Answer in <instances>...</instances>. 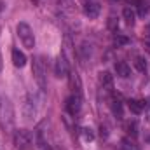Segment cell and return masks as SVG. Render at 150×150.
<instances>
[{"label": "cell", "mask_w": 150, "mask_h": 150, "mask_svg": "<svg viewBox=\"0 0 150 150\" xmlns=\"http://www.w3.org/2000/svg\"><path fill=\"white\" fill-rule=\"evenodd\" d=\"M16 32H18V37L21 40V44H23L26 49H33V47H35V37H33V32H32L30 25L19 23L18 28H16Z\"/></svg>", "instance_id": "obj_1"}, {"label": "cell", "mask_w": 150, "mask_h": 150, "mask_svg": "<svg viewBox=\"0 0 150 150\" xmlns=\"http://www.w3.org/2000/svg\"><path fill=\"white\" fill-rule=\"evenodd\" d=\"M33 143V136L28 129H18L14 133V145L18 150H28Z\"/></svg>", "instance_id": "obj_2"}, {"label": "cell", "mask_w": 150, "mask_h": 150, "mask_svg": "<svg viewBox=\"0 0 150 150\" xmlns=\"http://www.w3.org/2000/svg\"><path fill=\"white\" fill-rule=\"evenodd\" d=\"M32 70H33V75H35L37 84L42 89H45V67H44L42 58H33V67H32Z\"/></svg>", "instance_id": "obj_3"}, {"label": "cell", "mask_w": 150, "mask_h": 150, "mask_svg": "<svg viewBox=\"0 0 150 150\" xmlns=\"http://www.w3.org/2000/svg\"><path fill=\"white\" fill-rule=\"evenodd\" d=\"M80 107H82V96L80 94H72L68 96L67 100V110L70 115H77L80 112Z\"/></svg>", "instance_id": "obj_4"}, {"label": "cell", "mask_w": 150, "mask_h": 150, "mask_svg": "<svg viewBox=\"0 0 150 150\" xmlns=\"http://www.w3.org/2000/svg\"><path fill=\"white\" fill-rule=\"evenodd\" d=\"M54 75H56L58 79L68 75V61L65 59L63 54H59V56L56 58V63H54Z\"/></svg>", "instance_id": "obj_5"}, {"label": "cell", "mask_w": 150, "mask_h": 150, "mask_svg": "<svg viewBox=\"0 0 150 150\" xmlns=\"http://www.w3.org/2000/svg\"><path fill=\"white\" fill-rule=\"evenodd\" d=\"M35 112H37V108H35V100H33L32 94H28L26 100H25V105H23V115H25V120H32V117L35 115Z\"/></svg>", "instance_id": "obj_6"}, {"label": "cell", "mask_w": 150, "mask_h": 150, "mask_svg": "<svg viewBox=\"0 0 150 150\" xmlns=\"http://www.w3.org/2000/svg\"><path fill=\"white\" fill-rule=\"evenodd\" d=\"M70 89L74 91L72 94H80L82 96V82H80V77L75 72L70 74Z\"/></svg>", "instance_id": "obj_7"}, {"label": "cell", "mask_w": 150, "mask_h": 150, "mask_svg": "<svg viewBox=\"0 0 150 150\" xmlns=\"http://www.w3.org/2000/svg\"><path fill=\"white\" fill-rule=\"evenodd\" d=\"M84 14H86L87 18H91V19L98 18V14H100V5H98L96 2H87V4L84 5Z\"/></svg>", "instance_id": "obj_8"}, {"label": "cell", "mask_w": 150, "mask_h": 150, "mask_svg": "<svg viewBox=\"0 0 150 150\" xmlns=\"http://www.w3.org/2000/svg\"><path fill=\"white\" fill-rule=\"evenodd\" d=\"M12 63H14V67L23 68V67L26 65V56H25V52H21L19 49H12Z\"/></svg>", "instance_id": "obj_9"}, {"label": "cell", "mask_w": 150, "mask_h": 150, "mask_svg": "<svg viewBox=\"0 0 150 150\" xmlns=\"http://www.w3.org/2000/svg\"><path fill=\"white\" fill-rule=\"evenodd\" d=\"M115 74L119 77H122V79H127L131 75V68H129V65L126 61H117L115 63Z\"/></svg>", "instance_id": "obj_10"}, {"label": "cell", "mask_w": 150, "mask_h": 150, "mask_svg": "<svg viewBox=\"0 0 150 150\" xmlns=\"http://www.w3.org/2000/svg\"><path fill=\"white\" fill-rule=\"evenodd\" d=\"M33 143H35V149L37 150H51L49 143H47V140H45L44 134H42V131H37V133H35V140H33Z\"/></svg>", "instance_id": "obj_11"}, {"label": "cell", "mask_w": 150, "mask_h": 150, "mask_svg": "<svg viewBox=\"0 0 150 150\" xmlns=\"http://www.w3.org/2000/svg\"><path fill=\"white\" fill-rule=\"evenodd\" d=\"M100 84L105 87V89H112V86H113V75L110 74V72H101L100 74Z\"/></svg>", "instance_id": "obj_12"}, {"label": "cell", "mask_w": 150, "mask_h": 150, "mask_svg": "<svg viewBox=\"0 0 150 150\" xmlns=\"http://www.w3.org/2000/svg\"><path fill=\"white\" fill-rule=\"evenodd\" d=\"M127 107H129V110L133 113H142L143 112V101H140V100H129L127 101Z\"/></svg>", "instance_id": "obj_13"}, {"label": "cell", "mask_w": 150, "mask_h": 150, "mask_svg": "<svg viewBox=\"0 0 150 150\" xmlns=\"http://www.w3.org/2000/svg\"><path fill=\"white\" fill-rule=\"evenodd\" d=\"M122 16H124L126 23H127L129 26H133V25H134V11H133L131 7H126V9L122 11Z\"/></svg>", "instance_id": "obj_14"}, {"label": "cell", "mask_w": 150, "mask_h": 150, "mask_svg": "<svg viewBox=\"0 0 150 150\" xmlns=\"http://www.w3.org/2000/svg\"><path fill=\"white\" fill-rule=\"evenodd\" d=\"M129 44V38L126 37V35H113V45H117V47H122V45H127Z\"/></svg>", "instance_id": "obj_15"}, {"label": "cell", "mask_w": 150, "mask_h": 150, "mask_svg": "<svg viewBox=\"0 0 150 150\" xmlns=\"http://www.w3.org/2000/svg\"><path fill=\"white\" fill-rule=\"evenodd\" d=\"M134 67H136L138 72H147V61L142 56H136L134 58Z\"/></svg>", "instance_id": "obj_16"}, {"label": "cell", "mask_w": 150, "mask_h": 150, "mask_svg": "<svg viewBox=\"0 0 150 150\" xmlns=\"http://www.w3.org/2000/svg\"><path fill=\"white\" fill-rule=\"evenodd\" d=\"M112 112L120 119L122 117V105H120V101L119 100H112Z\"/></svg>", "instance_id": "obj_17"}, {"label": "cell", "mask_w": 150, "mask_h": 150, "mask_svg": "<svg viewBox=\"0 0 150 150\" xmlns=\"http://www.w3.org/2000/svg\"><path fill=\"white\" fill-rule=\"evenodd\" d=\"M126 129H127V133H129L131 136H136V134H138V131H136L138 126H136L134 120H133V122H127V124H126Z\"/></svg>", "instance_id": "obj_18"}, {"label": "cell", "mask_w": 150, "mask_h": 150, "mask_svg": "<svg viewBox=\"0 0 150 150\" xmlns=\"http://www.w3.org/2000/svg\"><path fill=\"white\" fill-rule=\"evenodd\" d=\"M82 138H84L86 142H93V140H94V134H93V131H91L89 127H84V129H82Z\"/></svg>", "instance_id": "obj_19"}, {"label": "cell", "mask_w": 150, "mask_h": 150, "mask_svg": "<svg viewBox=\"0 0 150 150\" xmlns=\"http://www.w3.org/2000/svg\"><path fill=\"white\" fill-rule=\"evenodd\" d=\"M108 28H110L112 32H115V30H117V18H115L113 14L108 18Z\"/></svg>", "instance_id": "obj_20"}, {"label": "cell", "mask_w": 150, "mask_h": 150, "mask_svg": "<svg viewBox=\"0 0 150 150\" xmlns=\"http://www.w3.org/2000/svg\"><path fill=\"white\" fill-rule=\"evenodd\" d=\"M143 108H145V117H147V120H150V100L147 103L143 101Z\"/></svg>", "instance_id": "obj_21"}, {"label": "cell", "mask_w": 150, "mask_h": 150, "mask_svg": "<svg viewBox=\"0 0 150 150\" xmlns=\"http://www.w3.org/2000/svg\"><path fill=\"white\" fill-rule=\"evenodd\" d=\"M143 49L150 54V37H145L143 38Z\"/></svg>", "instance_id": "obj_22"}, {"label": "cell", "mask_w": 150, "mask_h": 150, "mask_svg": "<svg viewBox=\"0 0 150 150\" xmlns=\"http://www.w3.org/2000/svg\"><path fill=\"white\" fill-rule=\"evenodd\" d=\"M0 72H2V54H0Z\"/></svg>", "instance_id": "obj_23"}]
</instances>
